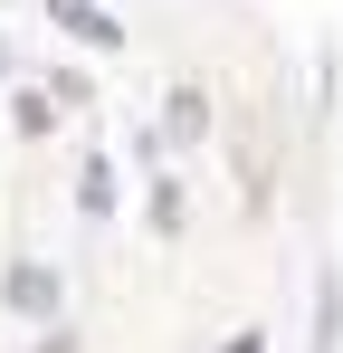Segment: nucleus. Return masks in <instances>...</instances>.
<instances>
[{"label":"nucleus","mask_w":343,"mask_h":353,"mask_svg":"<svg viewBox=\"0 0 343 353\" xmlns=\"http://www.w3.org/2000/svg\"><path fill=\"white\" fill-rule=\"evenodd\" d=\"M10 296H19V305H57V287L39 277V268H19V277H10Z\"/></svg>","instance_id":"3"},{"label":"nucleus","mask_w":343,"mask_h":353,"mask_svg":"<svg viewBox=\"0 0 343 353\" xmlns=\"http://www.w3.org/2000/svg\"><path fill=\"white\" fill-rule=\"evenodd\" d=\"M200 124H210V105H200V86H181V96H172V134H200Z\"/></svg>","instance_id":"2"},{"label":"nucleus","mask_w":343,"mask_h":353,"mask_svg":"<svg viewBox=\"0 0 343 353\" xmlns=\"http://www.w3.org/2000/svg\"><path fill=\"white\" fill-rule=\"evenodd\" d=\"M48 19H57V29H76L86 48H124V19L96 10V0H48Z\"/></svg>","instance_id":"1"}]
</instances>
